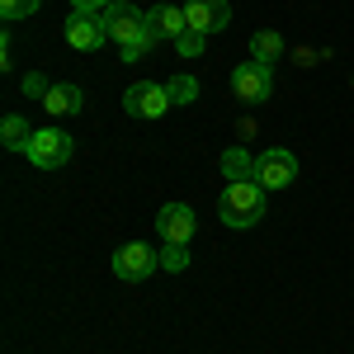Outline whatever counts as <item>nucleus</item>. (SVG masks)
Masks as SVG:
<instances>
[{
    "mask_svg": "<svg viewBox=\"0 0 354 354\" xmlns=\"http://www.w3.org/2000/svg\"><path fill=\"white\" fill-rule=\"evenodd\" d=\"M222 175H227V189L218 198V218L227 227H255L265 218V185L255 180V156L245 147H227L222 151Z\"/></svg>",
    "mask_w": 354,
    "mask_h": 354,
    "instance_id": "1",
    "label": "nucleus"
},
{
    "mask_svg": "<svg viewBox=\"0 0 354 354\" xmlns=\"http://www.w3.org/2000/svg\"><path fill=\"white\" fill-rule=\"evenodd\" d=\"M71 151H76V142L62 133V128H38L24 156L38 165V170H62V165L71 161Z\"/></svg>",
    "mask_w": 354,
    "mask_h": 354,
    "instance_id": "2",
    "label": "nucleus"
},
{
    "mask_svg": "<svg viewBox=\"0 0 354 354\" xmlns=\"http://www.w3.org/2000/svg\"><path fill=\"white\" fill-rule=\"evenodd\" d=\"M104 28H109V43L128 48L137 38H147V15L137 5H128V0H113L109 10H104Z\"/></svg>",
    "mask_w": 354,
    "mask_h": 354,
    "instance_id": "3",
    "label": "nucleus"
},
{
    "mask_svg": "<svg viewBox=\"0 0 354 354\" xmlns=\"http://www.w3.org/2000/svg\"><path fill=\"white\" fill-rule=\"evenodd\" d=\"M255 180H260L265 189H288V185L298 180V156L283 151V147L260 151V156H255Z\"/></svg>",
    "mask_w": 354,
    "mask_h": 354,
    "instance_id": "4",
    "label": "nucleus"
},
{
    "mask_svg": "<svg viewBox=\"0 0 354 354\" xmlns=\"http://www.w3.org/2000/svg\"><path fill=\"white\" fill-rule=\"evenodd\" d=\"M270 90H274V76H270V66L265 62H245V66H236L232 71V95L241 100V104H265L270 100Z\"/></svg>",
    "mask_w": 354,
    "mask_h": 354,
    "instance_id": "5",
    "label": "nucleus"
},
{
    "mask_svg": "<svg viewBox=\"0 0 354 354\" xmlns=\"http://www.w3.org/2000/svg\"><path fill=\"white\" fill-rule=\"evenodd\" d=\"M151 270H161V250H151V245H142V241H128V245L113 250V274H118V279L142 283Z\"/></svg>",
    "mask_w": 354,
    "mask_h": 354,
    "instance_id": "6",
    "label": "nucleus"
},
{
    "mask_svg": "<svg viewBox=\"0 0 354 354\" xmlns=\"http://www.w3.org/2000/svg\"><path fill=\"white\" fill-rule=\"evenodd\" d=\"M109 43V28H104V15H85V10H71L66 19V48L76 53H95Z\"/></svg>",
    "mask_w": 354,
    "mask_h": 354,
    "instance_id": "7",
    "label": "nucleus"
},
{
    "mask_svg": "<svg viewBox=\"0 0 354 354\" xmlns=\"http://www.w3.org/2000/svg\"><path fill=\"white\" fill-rule=\"evenodd\" d=\"M123 109L133 113V118H161L170 109V90L156 81H137L128 85V95H123Z\"/></svg>",
    "mask_w": 354,
    "mask_h": 354,
    "instance_id": "8",
    "label": "nucleus"
},
{
    "mask_svg": "<svg viewBox=\"0 0 354 354\" xmlns=\"http://www.w3.org/2000/svg\"><path fill=\"white\" fill-rule=\"evenodd\" d=\"M194 227H198V218H194L189 203H165L161 213H156V232H161V241H170V245H189Z\"/></svg>",
    "mask_w": 354,
    "mask_h": 354,
    "instance_id": "9",
    "label": "nucleus"
},
{
    "mask_svg": "<svg viewBox=\"0 0 354 354\" xmlns=\"http://www.w3.org/2000/svg\"><path fill=\"white\" fill-rule=\"evenodd\" d=\"M232 19V5L227 0H185V24L194 33H218Z\"/></svg>",
    "mask_w": 354,
    "mask_h": 354,
    "instance_id": "10",
    "label": "nucleus"
},
{
    "mask_svg": "<svg viewBox=\"0 0 354 354\" xmlns=\"http://www.w3.org/2000/svg\"><path fill=\"white\" fill-rule=\"evenodd\" d=\"M185 10L180 5H151L147 10V38L151 43H175L180 33H185Z\"/></svg>",
    "mask_w": 354,
    "mask_h": 354,
    "instance_id": "11",
    "label": "nucleus"
},
{
    "mask_svg": "<svg viewBox=\"0 0 354 354\" xmlns=\"http://www.w3.org/2000/svg\"><path fill=\"white\" fill-rule=\"evenodd\" d=\"M43 109L53 113V118H71V113H81L85 109V95H81V85H53L48 95H43Z\"/></svg>",
    "mask_w": 354,
    "mask_h": 354,
    "instance_id": "12",
    "label": "nucleus"
},
{
    "mask_svg": "<svg viewBox=\"0 0 354 354\" xmlns=\"http://www.w3.org/2000/svg\"><path fill=\"white\" fill-rule=\"evenodd\" d=\"M0 142H5L10 151H28V142H33V128H28L19 113H5V123H0Z\"/></svg>",
    "mask_w": 354,
    "mask_h": 354,
    "instance_id": "13",
    "label": "nucleus"
},
{
    "mask_svg": "<svg viewBox=\"0 0 354 354\" xmlns=\"http://www.w3.org/2000/svg\"><path fill=\"white\" fill-rule=\"evenodd\" d=\"M250 57H255V62H265V66H274V62L283 57V38H279L274 28H260V33L250 38Z\"/></svg>",
    "mask_w": 354,
    "mask_h": 354,
    "instance_id": "14",
    "label": "nucleus"
},
{
    "mask_svg": "<svg viewBox=\"0 0 354 354\" xmlns=\"http://www.w3.org/2000/svg\"><path fill=\"white\" fill-rule=\"evenodd\" d=\"M165 90H170V104H194L198 100V81L194 76H170Z\"/></svg>",
    "mask_w": 354,
    "mask_h": 354,
    "instance_id": "15",
    "label": "nucleus"
},
{
    "mask_svg": "<svg viewBox=\"0 0 354 354\" xmlns=\"http://www.w3.org/2000/svg\"><path fill=\"white\" fill-rule=\"evenodd\" d=\"M175 48H180V57H203V48H208V33H194V28H185L180 38H175Z\"/></svg>",
    "mask_w": 354,
    "mask_h": 354,
    "instance_id": "16",
    "label": "nucleus"
},
{
    "mask_svg": "<svg viewBox=\"0 0 354 354\" xmlns=\"http://www.w3.org/2000/svg\"><path fill=\"white\" fill-rule=\"evenodd\" d=\"M185 265H189V245H170V241H165V245H161V270L180 274Z\"/></svg>",
    "mask_w": 354,
    "mask_h": 354,
    "instance_id": "17",
    "label": "nucleus"
},
{
    "mask_svg": "<svg viewBox=\"0 0 354 354\" xmlns=\"http://www.w3.org/2000/svg\"><path fill=\"white\" fill-rule=\"evenodd\" d=\"M38 5H43V0H0V15H5V19L15 24V19H28V15H33Z\"/></svg>",
    "mask_w": 354,
    "mask_h": 354,
    "instance_id": "18",
    "label": "nucleus"
},
{
    "mask_svg": "<svg viewBox=\"0 0 354 354\" xmlns=\"http://www.w3.org/2000/svg\"><path fill=\"white\" fill-rule=\"evenodd\" d=\"M48 90H53L48 76H38V71H28V76H24V95H28V100H43Z\"/></svg>",
    "mask_w": 354,
    "mask_h": 354,
    "instance_id": "19",
    "label": "nucleus"
},
{
    "mask_svg": "<svg viewBox=\"0 0 354 354\" xmlns=\"http://www.w3.org/2000/svg\"><path fill=\"white\" fill-rule=\"evenodd\" d=\"M151 48H156L151 38H137V43H128V48H118V57H123V62H142V57L151 53Z\"/></svg>",
    "mask_w": 354,
    "mask_h": 354,
    "instance_id": "20",
    "label": "nucleus"
},
{
    "mask_svg": "<svg viewBox=\"0 0 354 354\" xmlns=\"http://www.w3.org/2000/svg\"><path fill=\"white\" fill-rule=\"evenodd\" d=\"M113 0H71V10H85V15H104Z\"/></svg>",
    "mask_w": 354,
    "mask_h": 354,
    "instance_id": "21",
    "label": "nucleus"
}]
</instances>
